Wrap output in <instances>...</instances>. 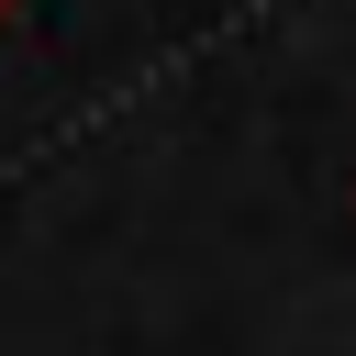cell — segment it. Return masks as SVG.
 <instances>
[{
    "label": "cell",
    "instance_id": "1",
    "mask_svg": "<svg viewBox=\"0 0 356 356\" xmlns=\"http://www.w3.org/2000/svg\"><path fill=\"white\" fill-rule=\"evenodd\" d=\"M11 11H22V0H0V22H11Z\"/></svg>",
    "mask_w": 356,
    "mask_h": 356
}]
</instances>
